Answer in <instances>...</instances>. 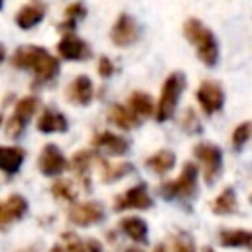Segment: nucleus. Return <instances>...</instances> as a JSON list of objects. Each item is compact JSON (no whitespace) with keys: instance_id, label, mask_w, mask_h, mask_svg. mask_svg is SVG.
I'll use <instances>...</instances> for the list:
<instances>
[{"instance_id":"1","label":"nucleus","mask_w":252,"mask_h":252,"mask_svg":"<svg viewBox=\"0 0 252 252\" xmlns=\"http://www.w3.org/2000/svg\"><path fill=\"white\" fill-rule=\"evenodd\" d=\"M12 65L18 69L33 71L37 83H47L57 77L59 61L39 45H22L12 55Z\"/></svg>"},{"instance_id":"2","label":"nucleus","mask_w":252,"mask_h":252,"mask_svg":"<svg viewBox=\"0 0 252 252\" xmlns=\"http://www.w3.org/2000/svg\"><path fill=\"white\" fill-rule=\"evenodd\" d=\"M183 35L185 39L195 47L197 57L207 65V67H215L219 61V43L215 33L203 26L201 20L197 18H187L183 22Z\"/></svg>"},{"instance_id":"3","label":"nucleus","mask_w":252,"mask_h":252,"mask_svg":"<svg viewBox=\"0 0 252 252\" xmlns=\"http://www.w3.org/2000/svg\"><path fill=\"white\" fill-rule=\"evenodd\" d=\"M197 175L199 169L193 161H187L181 169V175L173 181H165L159 187V195L167 201L179 199V201H189L197 195Z\"/></svg>"},{"instance_id":"4","label":"nucleus","mask_w":252,"mask_h":252,"mask_svg":"<svg viewBox=\"0 0 252 252\" xmlns=\"http://www.w3.org/2000/svg\"><path fill=\"white\" fill-rule=\"evenodd\" d=\"M183 89H185V75L179 73V71L171 73V75L163 81L161 94H159V100H158V108L154 110L158 122H165V120H169V118L173 116Z\"/></svg>"},{"instance_id":"5","label":"nucleus","mask_w":252,"mask_h":252,"mask_svg":"<svg viewBox=\"0 0 252 252\" xmlns=\"http://www.w3.org/2000/svg\"><path fill=\"white\" fill-rule=\"evenodd\" d=\"M195 158L203 165L205 183L213 185L219 179L220 171H222V152H220V148L215 146V144H199V146H195Z\"/></svg>"},{"instance_id":"6","label":"nucleus","mask_w":252,"mask_h":252,"mask_svg":"<svg viewBox=\"0 0 252 252\" xmlns=\"http://www.w3.org/2000/svg\"><path fill=\"white\" fill-rule=\"evenodd\" d=\"M37 104H39V100H37L35 96H24V98L18 100V104H16V108H14V114H12V118L8 120V136L18 138V136L24 132L26 124H28L30 118L35 114Z\"/></svg>"},{"instance_id":"7","label":"nucleus","mask_w":252,"mask_h":252,"mask_svg":"<svg viewBox=\"0 0 252 252\" xmlns=\"http://www.w3.org/2000/svg\"><path fill=\"white\" fill-rule=\"evenodd\" d=\"M140 35V28H138V22L130 16V14H120L116 18V22L112 24V30H110V39L114 45L118 47H126V45H132Z\"/></svg>"},{"instance_id":"8","label":"nucleus","mask_w":252,"mask_h":252,"mask_svg":"<svg viewBox=\"0 0 252 252\" xmlns=\"http://www.w3.org/2000/svg\"><path fill=\"white\" fill-rule=\"evenodd\" d=\"M69 220L77 226H91L104 219V209L100 203H73L69 209Z\"/></svg>"},{"instance_id":"9","label":"nucleus","mask_w":252,"mask_h":252,"mask_svg":"<svg viewBox=\"0 0 252 252\" xmlns=\"http://www.w3.org/2000/svg\"><path fill=\"white\" fill-rule=\"evenodd\" d=\"M197 100L201 104V108L205 110V114H213L217 110L222 108L224 104V93L220 89L219 83L215 81H203L197 89Z\"/></svg>"},{"instance_id":"10","label":"nucleus","mask_w":252,"mask_h":252,"mask_svg":"<svg viewBox=\"0 0 252 252\" xmlns=\"http://www.w3.org/2000/svg\"><path fill=\"white\" fill-rule=\"evenodd\" d=\"M57 53L67 61H83L91 55V49L73 32H63V37L57 43Z\"/></svg>"},{"instance_id":"11","label":"nucleus","mask_w":252,"mask_h":252,"mask_svg":"<svg viewBox=\"0 0 252 252\" xmlns=\"http://www.w3.org/2000/svg\"><path fill=\"white\" fill-rule=\"evenodd\" d=\"M152 207V197L146 189L144 183H138L134 187H130L126 193L118 195L114 201V209L116 211H126V209H150Z\"/></svg>"},{"instance_id":"12","label":"nucleus","mask_w":252,"mask_h":252,"mask_svg":"<svg viewBox=\"0 0 252 252\" xmlns=\"http://www.w3.org/2000/svg\"><path fill=\"white\" fill-rule=\"evenodd\" d=\"M37 165H39V169H41L43 175L53 177V175L63 173L67 161H65L63 152H61L55 144H47V146H43V150H41V154H39Z\"/></svg>"},{"instance_id":"13","label":"nucleus","mask_w":252,"mask_h":252,"mask_svg":"<svg viewBox=\"0 0 252 252\" xmlns=\"http://www.w3.org/2000/svg\"><path fill=\"white\" fill-rule=\"evenodd\" d=\"M45 12H47V6L41 0H32L20 8V12L16 14V24L22 30H32L45 18Z\"/></svg>"},{"instance_id":"14","label":"nucleus","mask_w":252,"mask_h":252,"mask_svg":"<svg viewBox=\"0 0 252 252\" xmlns=\"http://www.w3.org/2000/svg\"><path fill=\"white\" fill-rule=\"evenodd\" d=\"M94 96V91H93V81L87 77V75H79L71 81V85L67 87V98L75 104H89Z\"/></svg>"},{"instance_id":"15","label":"nucleus","mask_w":252,"mask_h":252,"mask_svg":"<svg viewBox=\"0 0 252 252\" xmlns=\"http://www.w3.org/2000/svg\"><path fill=\"white\" fill-rule=\"evenodd\" d=\"M28 211V201L22 195H10L0 203V226H6L18 219H22Z\"/></svg>"},{"instance_id":"16","label":"nucleus","mask_w":252,"mask_h":252,"mask_svg":"<svg viewBox=\"0 0 252 252\" xmlns=\"http://www.w3.org/2000/svg\"><path fill=\"white\" fill-rule=\"evenodd\" d=\"M108 120L122 130H132L140 124V116H136L132 112V108L124 106V104H112L108 108Z\"/></svg>"},{"instance_id":"17","label":"nucleus","mask_w":252,"mask_h":252,"mask_svg":"<svg viewBox=\"0 0 252 252\" xmlns=\"http://www.w3.org/2000/svg\"><path fill=\"white\" fill-rule=\"evenodd\" d=\"M24 150L18 146H0V169L8 175L16 173L24 163Z\"/></svg>"},{"instance_id":"18","label":"nucleus","mask_w":252,"mask_h":252,"mask_svg":"<svg viewBox=\"0 0 252 252\" xmlns=\"http://www.w3.org/2000/svg\"><path fill=\"white\" fill-rule=\"evenodd\" d=\"M219 242L226 248H250L252 250V230H244V228L220 230Z\"/></svg>"},{"instance_id":"19","label":"nucleus","mask_w":252,"mask_h":252,"mask_svg":"<svg viewBox=\"0 0 252 252\" xmlns=\"http://www.w3.org/2000/svg\"><path fill=\"white\" fill-rule=\"evenodd\" d=\"M67 128H69V126H67V118H65L61 112L53 110V108L43 110V114H41L39 120H37V130L43 132V134L67 132Z\"/></svg>"},{"instance_id":"20","label":"nucleus","mask_w":252,"mask_h":252,"mask_svg":"<svg viewBox=\"0 0 252 252\" xmlns=\"http://www.w3.org/2000/svg\"><path fill=\"white\" fill-rule=\"evenodd\" d=\"M93 142H94L96 148L108 152L110 156H122V154L128 152V142L124 138L112 134V132H100Z\"/></svg>"},{"instance_id":"21","label":"nucleus","mask_w":252,"mask_h":252,"mask_svg":"<svg viewBox=\"0 0 252 252\" xmlns=\"http://www.w3.org/2000/svg\"><path fill=\"white\" fill-rule=\"evenodd\" d=\"M120 228L126 236H130L136 242H146L148 240V224L138 219V217H128L120 220Z\"/></svg>"},{"instance_id":"22","label":"nucleus","mask_w":252,"mask_h":252,"mask_svg":"<svg viewBox=\"0 0 252 252\" xmlns=\"http://www.w3.org/2000/svg\"><path fill=\"white\" fill-rule=\"evenodd\" d=\"M128 106L132 108V112L140 118H146L150 114H154V100L148 93H142V91H136L130 94L128 98Z\"/></svg>"},{"instance_id":"23","label":"nucleus","mask_w":252,"mask_h":252,"mask_svg":"<svg viewBox=\"0 0 252 252\" xmlns=\"http://www.w3.org/2000/svg\"><path fill=\"white\" fill-rule=\"evenodd\" d=\"M146 165H148L154 173L163 175V173H167V171L175 165V154L169 152V150H159L158 154H154L152 158H148Z\"/></svg>"},{"instance_id":"24","label":"nucleus","mask_w":252,"mask_h":252,"mask_svg":"<svg viewBox=\"0 0 252 252\" xmlns=\"http://www.w3.org/2000/svg\"><path fill=\"white\" fill-rule=\"evenodd\" d=\"M96 156L93 154V152H77L75 156H73V159H71V167H73V171L77 173V177L85 183V187H87V191H89V167H91V163H93V159H94Z\"/></svg>"},{"instance_id":"25","label":"nucleus","mask_w":252,"mask_h":252,"mask_svg":"<svg viewBox=\"0 0 252 252\" xmlns=\"http://www.w3.org/2000/svg\"><path fill=\"white\" fill-rule=\"evenodd\" d=\"M215 215H232L236 211V193L232 187H226L211 205Z\"/></svg>"},{"instance_id":"26","label":"nucleus","mask_w":252,"mask_h":252,"mask_svg":"<svg viewBox=\"0 0 252 252\" xmlns=\"http://www.w3.org/2000/svg\"><path fill=\"white\" fill-rule=\"evenodd\" d=\"M85 16H87V10H85V6H83L81 2L69 4V6L65 8V20L61 22V30H63V32H73V28L77 26V22H79L81 18H85Z\"/></svg>"},{"instance_id":"27","label":"nucleus","mask_w":252,"mask_h":252,"mask_svg":"<svg viewBox=\"0 0 252 252\" xmlns=\"http://www.w3.org/2000/svg\"><path fill=\"white\" fill-rule=\"evenodd\" d=\"M128 171H132L130 163H108V161H102V181L104 183H112V181L124 177Z\"/></svg>"},{"instance_id":"28","label":"nucleus","mask_w":252,"mask_h":252,"mask_svg":"<svg viewBox=\"0 0 252 252\" xmlns=\"http://www.w3.org/2000/svg\"><path fill=\"white\" fill-rule=\"evenodd\" d=\"M250 134H252V124H250V122L238 124V126L234 128V132H232V146H234V150H240V148L248 142Z\"/></svg>"},{"instance_id":"29","label":"nucleus","mask_w":252,"mask_h":252,"mask_svg":"<svg viewBox=\"0 0 252 252\" xmlns=\"http://www.w3.org/2000/svg\"><path fill=\"white\" fill-rule=\"evenodd\" d=\"M51 193L63 201H75V191L71 189V183L69 181H57L53 183L51 187Z\"/></svg>"},{"instance_id":"30","label":"nucleus","mask_w":252,"mask_h":252,"mask_svg":"<svg viewBox=\"0 0 252 252\" xmlns=\"http://www.w3.org/2000/svg\"><path fill=\"white\" fill-rule=\"evenodd\" d=\"M173 252H197L193 238L189 234H177L173 238Z\"/></svg>"},{"instance_id":"31","label":"nucleus","mask_w":252,"mask_h":252,"mask_svg":"<svg viewBox=\"0 0 252 252\" xmlns=\"http://www.w3.org/2000/svg\"><path fill=\"white\" fill-rule=\"evenodd\" d=\"M63 240H65V252H87V246L71 232L63 234Z\"/></svg>"},{"instance_id":"32","label":"nucleus","mask_w":252,"mask_h":252,"mask_svg":"<svg viewBox=\"0 0 252 252\" xmlns=\"http://www.w3.org/2000/svg\"><path fill=\"white\" fill-rule=\"evenodd\" d=\"M183 128L187 132H201V126H199V118L197 114L193 112V108H187L185 114H183Z\"/></svg>"},{"instance_id":"33","label":"nucleus","mask_w":252,"mask_h":252,"mask_svg":"<svg viewBox=\"0 0 252 252\" xmlns=\"http://www.w3.org/2000/svg\"><path fill=\"white\" fill-rule=\"evenodd\" d=\"M96 69H98V75L104 77V79L110 77V75L114 73V65H112V61H110L108 57H104V55L98 59V67H96Z\"/></svg>"},{"instance_id":"34","label":"nucleus","mask_w":252,"mask_h":252,"mask_svg":"<svg viewBox=\"0 0 252 252\" xmlns=\"http://www.w3.org/2000/svg\"><path fill=\"white\" fill-rule=\"evenodd\" d=\"M85 246H87V252H102V248H100V244L96 240H89Z\"/></svg>"},{"instance_id":"35","label":"nucleus","mask_w":252,"mask_h":252,"mask_svg":"<svg viewBox=\"0 0 252 252\" xmlns=\"http://www.w3.org/2000/svg\"><path fill=\"white\" fill-rule=\"evenodd\" d=\"M4 57H6V49H4V45L0 43V63L4 61Z\"/></svg>"},{"instance_id":"36","label":"nucleus","mask_w":252,"mask_h":252,"mask_svg":"<svg viewBox=\"0 0 252 252\" xmlns=\"http://www.w3.org/2000/svg\"><path fill=\"white\" fill-rule=\"evenodd\" d=\"M51 252H65V246H59V244H57V246L51 248Z\"/></svg>"},{"instance_id":"37","label":"nucleus","mask_w":252,"mask_h":252,"mask_svg":"<svg viewBox=\"0 0 252 252\" xmlns=\"http://www.w3.org/2000/svg\"><path fill=\"white\" fill-rule=\"evenodd\" d=\"M154 252H167V250H165V246H163V244H158Z\"/></svg>"},{"instance_id":"38","label":"nucleus","mask_w":252,"mask_h":252,"mask_svg":"<svg viewBox=\"0 0 252 252\" xmlns=\"http://www.w3.org/2000/svg\"><path fill=\"white\" fill-rule=\"evenodd\" d=\"M126 252H144V250H142V248H128Z\"/></svg>"},{"instance_id":"39","label":"nucleus","mask_w":252,"mask_h":252,"mask_svg":"<svg viewBox=\"0 0 252 252\" xmlns=\"http://www.w3.org/2000/svg\"><path fill=\"white\" fill-rule=\"evenodd\" d=\"M203 252H213V250H211V248H205V250H203Z\"/></svg>"},{"instance_id":"40","label":"nucleus","mask_w":252,"mask_h":252,"mask_svg":"<svg viewBox=\"0 0 252 252\" xmlns=\"http://www.w3.org/2000/svg\"><path fill=\"white\" fill-rule=\"evenodd\" d=\"M2 6H4V0H0V10H2Z\"/></svg>"},{"instance_id":"41","label":"nucleus","mask_w":252,"mask_h":252,"mask_svg":"<svg viewBox=\"0 0 252 252\" xmlns=\"http://www.w3.org/2000/svg\"><path fill=\"white\" fill-rule=\"evenodd\" d=\"M250 201H252V195H250Z\"/></svg>"},{"instance_id":"42","label":"nucleus","mask_w":252,"mask_h":252,"mask_svg":"<svg viewBox=\"0 0 252 252\" xmlns=\"http://www.w3.org/2000/svg\"><path fill=\"white\" fill-rule=\"evenodd\" d=\"M250 124H252V122H250Z\"/></svg>"}]
</instances>
